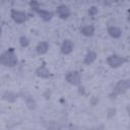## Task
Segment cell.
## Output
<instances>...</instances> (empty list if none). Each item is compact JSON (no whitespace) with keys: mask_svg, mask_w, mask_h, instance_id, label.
<instances>
[{"mask_svg":"<svg viewBox=\"0 0 130 130\" xmlns=\"http://www.w3.org/2000/svg\"><path fill=\"white\" fill-rule=\"evenodd\" d=\"M0 63L7 65V66H14L17 63V59L16 56L14 55L12 50H9L5 53H3L0 56Z\"/></svg>","mask_w":130,"mask_h":130,"instance_id":"1","label":"cell"},{"mask_svg":"<svg viewBox=\"0 0 130 130\" xmlns=\"http://www.w3.org/2000/svg\"><path fill=\"white\" fill-rule=\"evenodd\" d=\"M125 62V60L120 57V56H116V55H113V56H110L108 58V63L111 67H119L120 65H122L123 63Z\"/></svg>","mask_w":130,"mask_h":130,"instance_id":"2","label":"cell"},{"mask_svg":"<svg viewBox=\"0 0 130 130\" xmlns=\"http://www.w3.org/2000/svg\"><path fill=\"white\" fill-rule=\"evenodd\" d=\"M66 80L71 83V84H78L79 83V80H80V75L77 71H72V72H69L67 75H66Z\"/></svg>","mask_w":130,"mask_h":130,"instance_id":"3","label":"cell"},{"mask_svg":"<svg viewBox=\"0 0 130 130\" xmlns=\"http://www.w3.org/2000/svg\"><path fill=\"white\" fill-rule=\"evenodd\" d=\"M30 5L32 6V8L45 19V20H49L51 17H52V13L51 12H49V11H45V10H42V9H39V7H38V3L37 2H31L30 3Z\"/></svg>","mask_w":130,"mask_h":130,"instance_id":"4","label":"cell"},{"mask_svg":"<svg viewBox=\"0 0 130 130\" xmlns=\"http://www.w3.org/2000/svg\"><path fill=\"white\" fill-rule=\"evenodd\" d=\"M128 86H129L128 80H120L114 88V94H118V93L126 90L128 88Z\"/></svg>","mask_w":130,"mask_h":130,"instance_id":"5","label":"cell"},{"mask_svg":"<svg viewBox=\"0 0 130 130\" xmlns=\"http://www.w3.org/2000/svg\"><path fill=\"white\" fill-rule=\"evenodd\" d=\"M11 16H12V18H13L16 22H18V23H21V22L25 21V19H26V15H25V13H24V12H21V11L13 10Z\"/></svg>","mask_w":130,"mask_h":130,"instance_id":"6","label":"cell"},{"mask_svg":"<svg viewBox=\"0 0 130 130\" xmlns=\"http://www.w3.org/2000/svg\"><path fill=\"white\" fill-rule=\"evenodd\" d=\"M72 49H73V44H72V42L69 41V40H65L64 43H63V45H62V47H61L62 53H63V54H69V53L72 51Z\"/></svg>","mask_w":130,"mask_h":130,"instance_id":"7","label":"cell"},{"mask_svg":"<svg viewBox=\"0 0 130 130\" xmlns=\"http://www.w3.org/2000/svg\"><path fill=\"white\" fill-rule=\"evenodd\" d=\"M57 13H58L62 18H66V17H68L70 11H69L68 7H66V6H64V5H61V6H59V7L57 8Z\"/></svg>","mask_w":130,"mask_h":130,"instance_id":"8","label":"cell"},{"mask_svg":"<svg viewBox=\"0 0 130 130\" xmlns=\"http://www.w3.org/2000/svg\"><path fill=\"white\" fill-rule=\"evenodd\" d=\"M81 32H82L84 36L89 37V36H91V35L94 32V27H93L92 25H86V26H84V27L81 28Z\"/></svg>","mask_w":130,"mask_h":130,"instance_id":"9","label":"cell"},{"mask_svg":"<svg viewBox=\"0 0 130 130\" xmlns=\"http://www.w3.org/2000/svg\"><path fill=\"white\" fill-rule=\"evenodd\" d=\"M108 31H109V34H110L112 37H114V38H119V37L121 36V30H120L118 27H115V26L109 27Z\"/></svg>","mask_w":130,"mask_h":130,"instance_id":"10","label":"cell"},{"mask_svg":"<svg viewBox=\"0 0 130 130\" xmlns=\"http://www.w3.org/2000/svg\"><path fill=\"white\" fill-rule=\"evenodd\" d=\"M37 74H38L39 76H41V77H48L50 73H49V70H48L46 67L42 66V67H40V68L37 70Z\"/></svg>","mask_w":130,"mask_h":130,"instance_id":"11","label":"cell"},{"mask_svg":"<svg viewBox=\"0 0 130 130\" xmlns=\"http://www.w3.org/2000/svg\"><path fill=\"white\" fill-rule=\"evenodd\" d=\"M37 50H38V53H39V54H44V53H46L47 50H48V44L45 43V42H42L41 44H39Z\"/></svg>","mask_w":130,"mask_h":130,"instance_id":"12","label":"cell"},{"mask_svg":"<svg viewBox=\"0 0 130 130\" xmlns=\"http://www.w3.org/2000/svg\"><path fill=\"white\" fill-rule=\"evenodd\" d=\"M95 53H93V52H89L87 55H86V57H85V60H84V63H86V64H90L91 62H93L94 61V59H95Z\"/></svg>","mask_w":130,"mask_h":130,"instance_id":"13","label":"cell"},{"mask_svg":"<svg viewBox=\"0 0 130 130\" xmlns=\"http://www.w3.org/2000/svg\"><path fill=\"white\" fill-rule=\"evenodd\" d=\"M20 44H21L22 47H25V46L28 45V41H27L25 38H21V39H20Z\"/></svg>","mask_w":130,"mask_h":130,"instance_id":"14","label":"cell"},{"mask_svg":"<svg viewBox=\"0 0 130 130\" xmlns=\"http://www.w3.org/2000/svg\"><path fill=\"white\" fill-rule=\"evenodd\" d=\"M95 12H96V9H95V7H91V9H90L89 13H90V14H94Z\"/></svg>","mask_w":130,"mask_h":130,"instance_id":"15","label":"cell"},{"mask_svg":"<svg viewBox=\"0 0 130 130\" xmlns=\"http://www.w3.org/2000/svg\"><path fill=\"white\" fill-rule=\"evenodd\" d=\"M0 34H1V28H0Z\"/></svg>","mask_w":130,"mask_h":130,"instance_id":"16","label":"cell"}]
</instances>
